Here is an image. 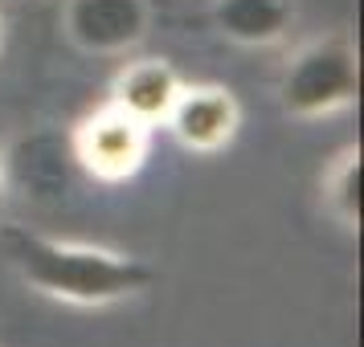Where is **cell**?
Returning <instances> with one entry per match:
<instances>
[{
    "label": "cell",
    "mask_w": 364,
    "mask_h": 347,
    "mask_svg": "<svg viewBox=\"0 0 364 347\" xmlns=\"http://www.w3.org/2000/svg\"><path fill=\"white\" fill-rule=\"evenodd\" d=\"M0 249L29 290L66 307H115L156 282V270L132 253L58 241L25 225H0Z\"/></svg>",
    "instance_id": "1"
},
{
    "label": "cell",
    "mask_w": 364,
    "mask_h": 347,
    "mask_svg": "<svg viewBox=\"0 0 364 347\" xmlns=\"http://www.w3.org/2000/svg\"><path fill=\"white\" fill-rule=\"evenodd\" d=\"M360 94V53L340 33L315 37L291 53L279 82V106L291 119H328Z\"/></svg>",
    "instance_id": "2"
},
{
    "label": "cell",
    "mask_w": 364,
    "mask_h": 347,
    "mask_svg": "<svg viewBox=\"0 0 364 347\" xmlns=\"http://www.w3.org/2000/svg\"><path fill=\"white\" fill-rule=\"evenodd\" d=\"M74 160L82 172L99 184H127L135 180L151 155V127L139 119L123 115L119 106L102 102L99 111L78 119V127L70 135Z\"/></svg>",
    "instance_id": "3"
},
{
    "label": "cell",
    "mask_w": 364,
    "mask_h": 347,
    "mask_svg": "<svg viewBox=\"0 0 364 347\" xmlns=\"http://www.w3.org/2000/svg\"><path fill=\"white\" fill-rule=\"evenodd\" d=\"M151 29V0H66L62 33L95 57H119L144 45Z\"/></svg>",
    "instance_id": "4"
},
{
    "label": "cell",
    "mask_w": 364,
    "mask_h": 347,
    "mask_svg": "<svg viewBox=\"0 0 364 347\" xmlns=\"http://www.w3.org/2000/svg\"><path fill=\"white\" fill-rule=\"evenodd\" d=\"M164 131L193 155H213L225 151L242 131V106L233 90L217 82H184L172 111L164 119Z\"/></svg>",
    "instance_id": "5"
},
{
    "label": "cell",
    "mask_w": 364,
    "mask_h": 347,
    "mask_svg": "<svg viewBox=\"0 0 364 347\" xmlns=\"http://www.w3.org/2000/svg\"><path fill=\"white\" fill-rule=\"evenodd\" d=\"M181 86H184V78L176 74L172 62H164V57H135V62H127L111 78L107 102L156 131V127H164V119L172 111L176 94H181Z\"/></svg>",
    "instance_id": "6"
},
{
    "label": "cell",
    "mask_w": 364,
    "mask_h": 347,
    "mask_svg": "<svg viewBox=\"0 0 364 347\" xmlns=\"http://www.w3.org/2000/svg\"><path fill=\"white\" fill-rule=\"evenodd\" d=\"M213 29L242 50L279 45L295 29L299 0H213Z\"/></svg>",
    "instance_id": "7"
},
{
    "label": "cell",
    "mask_w": 364,
    "mask_h": 347,
    "mask_svg": "<svg viewBox=\"0 0 364 347\" xmlns=\"http://www.w3.org/2000/svg\"><path fill=\"white\" fill-rule=\"evenodd\" d=\"M360 188H364V155L360 148H344L328 164L319 192H323V209L336 225L344 229H360Z\"/></svg>",
    "instance_id": "8"
},
{
    "label": "cell",
    "mask_w": 364,
    "mask_h": 347,
    "mask_svg": "<svg viewBox=\"0 0 364 347\" xmlns=\"http://www.w3.org/2000/svg\"><path fill=\"white\" fill-rule=\"evenodd\" d=\"M4 192L9 188H4V164H0V216H4Z\"/></svg>",
    "instance_id": "9"
},
{
    "label": "cell",
    "mask_w": 364,
    "mask_h": 347,
    "mask_svg": "<svg viewBox=\"0 0 364 347\" xmlns=\"http://www.w3.org/2000/svg\"><path fill=\"white\" fill-rule=\"evenodd\" d=\"M0 53H4V13H0Z\"/></svg>",
    "instance_id": "10"
}]
</instances>
